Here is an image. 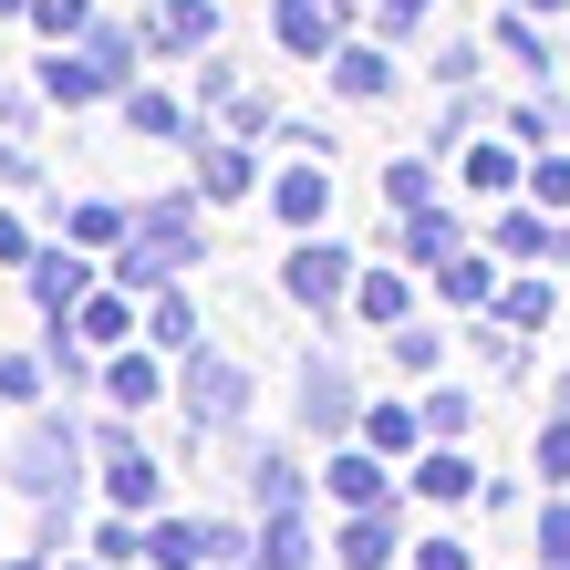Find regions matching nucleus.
<instances>
[{"instance_id":"1","label":"nucleus","mask_w":570,"mask_h":570,"mask_svg":"<svg viewBox=\"0 0 570 570\" xmlns=\"http://www.w3.org/2000/svg\"><path fill=\"white\" fill-rule=\"evenodd\" d=\"M125 62H136V31H83V52H52V62H42V94L94 105V94L125 83Z\"/></svg>"},{"instance_id":"2","label":"nucleus","mask_w":570,"mask_h":570,"mask_svg":"<svg viewBox=\"0 0 570 570\" xmlns=\"http://www.w3.org/2000/svg\"><path fill=\"white\" fill-rule=\"evenodd\" d=\"M197 259V208L187 197H166V208H146V228L125 239V291H146V281H166V271H187Z\"/></svg>"},{"instance_id":"3","label":"nucleus","mask_w":570,"mask_h":570,"mask_svg":"<svg viewBox=\"0 0 570 570\" xmlns=\"http://www.w3.org/2000/svg\"><path fill=\"white\" fill-rule=\"evenodd\" d=\"M73 456H83V435L42 415V425L21 435V456H11V478H21L31 498H62V488H73Z\"/></svg>"},{"instance_id":"4","label":"nucleus","mask_w":570,"mask_h":570,"mask_svg":"<svg viewBox=\"0 0 570 570\" xmlns=\"http://www.w3.org/2000/svg\"><path fill=\"white\" fill-rule=\"evenodd\" d=\"M187 405H197V425H239L249 415V374L228 353H197L187 363Z\"/></svg>"},{"instance_id":"5","label":"nucleus","mask_w":570,"mask_h":570,"mask_svg":"<svg viewBox=\"0 0 570 570\" xmlns=\"http://www.w3.org/2000/svg\"><path fill=\"white\" fill-rule=\"evenodd\" d=\"M271 31L291 52H343V11L332 0H271Z\"/></svg>"},{"instance_id":"6","label":"nucleus","mask_w":570,"mask_h":570,"mask_svg":"<svg viewBox=\"0 0 570 570\" xmlns=\"http://www.w3.org/2000/svg\"><path fill=\"white\" fill-rule=\"evenodd\" d=\"M146 550H156V570H197L208 550H239V540H228V529H197V519H156Z\"/></svg>"},{"instance_id":"7","label":"nucleus","mask_w":570,"mask_h":570,"mask_svg":"<svg viewBox=\"0 0 570 570\" xmlns=\"http://www.w3.org/2000/svg\"><path fill=\"white\" fill-rule=\"evenodd\" d=\"M94 291V271H83V259L73 249H42V259H31V301H42V312L62 322V312H73V301Z\"/></svg>"},{"instance_id":"8","label":"nucleus","mask_w":570,"mask_h":570,"mask_svg":"<svg viewBox=\"0 0 570 570\" xmlns=\"http://www.w3.org/2000/svg\"><path fill=\"white\" fill-rule=\"evenodd\" d=\"M343 249H322V239H301L291 249V301H312V312H332V291H343Z\"/></svg>"},{"instance_id":"9","label":"nucleus","mask_w":570,"mask_h":570,"mask_svg":"<svg viewBox=\"0 0 570 570\" xmlns=\"http://www.w3.org/2000/svg\"><path fill=\"white\" fill-rule=\"evenodd\" d=\"M301 425H353V374L343 363H312L301 374Z\"/></svg>"},{"instance_id":"10","label":"nucleus","mask_w":570,"mask_h":570,"mask_svg":"<svg viewBox=\"0 0 570 570\" xmlns=\"http://www.w3.org/2000/svg\"><path fill=\"white\" fill-rule=\"evenodd\" d=\"M105 478H115V498H125V509H156V466H146V446H136V435H105Z\"/></svg>"},{"instance_id":"11","label":"nucleus","mask_w":570,"mask_h":570,"mask_svg":"<svg viewBox=\"0 0 570 570\" xmlns=\"http://www.w3.org/2000/svg\"><path fill=\"white\" fill-rule=\"evenodd\" d=\"M249 560H259V570H301V560H312V529H301V509H271V529H259Z\"/></svg>"},{"instance_id":"12","label":"nucleus","mask_w":570,"mask_h":570,"mask_svg":"<svg viewBox=\"0 0 570 570\" xmlns=\"http://www.w3.org/2000/svg\"><path fill=\"white\" fill-rule=\"evenodd\" d=\"M394 560V519L384 509H353V529H343V570H384Z\"/></svg>"},{"instance_id":"13","label":"nucleus","mask_w":570,"mask_h":570,"mask_svg":"<svg viewBox=\"0 0 570 570\" xmlns=\"http://www.w3.org/2000/svg\"><path fill=\"white\" fill-rule=\"evenodd\" d=\"M322 478H332V498H343V509H384V456H332Z\"/></svg>"},{"instance_id":"14","label":"nucleus","mask_w":570,"mask_h":570,"mask_svg":"<svg viewBox=\"0 0 570 570\" xmlns=\"http://www.w3.org/2000/svg\"><path fill=\"white\" fill-rule=\"evenodd\" d=\"M271 197H281V218H291V228H312V218H332V187H322V166H291V177H281Z\"/></svg>"},{"instance_id":"15","label":"nucleus","mask_w":570,"mask_h":570,"mask_svg":"<svg viewBox=\"0 0 570 570\" xmlns=\"http://www.w3.org/2000/svg\"><path fill=\"white\" fill-rule=\"evenodd\" d=\"M208 31H218V0H166L146 21V42H208Z\"/></svg>"},{"instance_id":"16","label":"nucleus","mask_w":570,"mask_h":570,"mask_svg":"<svg viewBox=\"0 0 570 570\" xmlns=\"http://www.w3.org/2000/svg\"><path fill=\"white\" fill-rule=\"evenodd\" d=\"M332 83H343L353 105H374V94H394V62L384 52H343V62H332Z\"/></svg>"},{"instance_id":"17","label":"nucleus","mask_w":570,"mask_h":570,"mask_svg":"<svg viewBox=\"0 0 570 570\" xmlns=\"http://www.w3.org/2000/svg\"><path fill=\"white\" fill-rule=\"evenodd\" d=\"M456 249V218L446 208H405V259H446Z\"/></svg>"},{"instance_id":"18","label":"nucleus","mask_w":570,"mask_h":570,"mask_svg":"<svg viewBox=\"0 0 570 570\" xmlns=\"http://www.w3.org/2000/svg\"><path fill=\"white\" fill-rule=\"evenodd\" d=\"M249 177H259V166H249L239 146H208V156H197V187H208V197H239Z\"/></svg>"},{"instance_id":"19","label":"nucleus","mask_w":570,"mask_h":570,"mask_svg":"<svg viewBox=\"0 0 570 570\" xmlns=\"http://www.w3.org/2000/svg\"><path fill=\"white\" fill-rule=\"evenodd\" d=\"M73 332H83V343H125V301L115 291H83L73 301Z\"/></svg>"},{"instance_id":"20","label":"nucleus","mask_w":570,"mask_h":570,"mask_svg":"<svg viewBox=\"0 0 570 570\" xmlns=\"http://www.w3.org/2000/svg\"><path fill=\"white\" fill-rule=\"evenodd\" d=\"M353 312L394 332V322H405V312H415V301H405V281H394V271H374V281H363V301H353Z\"/></svg>"},{"instance_id":"21","label":"nucleus","mask_w":570,"mask_h":570,"mask_svg":"<svg viewBox=\"0 0 570 570\" xmlns=\"http://www.w3.org/2000/svg\"><path fill=\"white\" fill-rule=\"evenodd\" d=\"M125 115H136V136H166V146H177V136H187V115H177V105H166V94H125Z\"/></svg>"},{"instance_id":"22","label":"nucleus","mask_w":570,"mask_h":570,"mask_svg":"<svg viewBox=\"0 0 570 570\" xmlns=\"http://www.w3.org/2000/svg\"><path fill=\"white\" fill-rule=\"evenodd\" d=\"M488 312L509 322V332H529V322H550V291H540V281H519V291H498Z\"/></svg>"},{"instance_id":"23","label":"nucleus","mask_w":570,"mask_h":570,"mask_svg":"<svg viewBox=\"0 0 570 570\" xmlns=\"http://www.w3.org/2000/svg\"><path fill=\"white\" fill-rule=\"evenodd\" d=\"M105 394H115V405H156V363H146V353H125L115 374H105Z\"/></svg>"},{"instance_id":"24","label":"nucleus","mask_w":570,"mask_h":570,"mask_svg":"<svg viewBox=\"0 0 570 570\" xmlns=\"http://www.w3.org/2000/svg\"><path fill=\"white\" fill-rule=\"evenodd\" d=\"M498 249H509V259H540V249H550V218L509 208V218H498Z\"/></svg>"},{"instance_id":"25","label":"nucleus","mask_w":570,"mask_h":570,"mask_svg":"<svg viewBox=\"0 0 570 570\" xmlns=\"http://www.w3.org/2000/svg\"><path fill=\"white\" fill-rule=\"evenodd\" d=\"M415 488H425V498H466V488H478V466H466V456H425Z\"/></svg>"},{"instance_id":"26","label":"nucleus","mask_w":570,"mask_h":570,"mask_svg":"<svg viewBox=\"0 0 570 570\" xmlns=\"http://www.w3.org/2000/svg\"><path fill=\"white\" fill-rule=\"evenodd\" d=\"M446 301H466V312H488V301H498L488 259H446Z\"/></svg>"},{"instance_id":"27","label":"nucleus","mask_w":570,"mask_h":570,"mask_svg":"<svg viewBox=\"0 0 570 570\" xmlns=\"http://www.w3.org/2000/svg\"><path fill=\"white\" fill-rule=\"evenodd\" d=\"M415 425H425V415H405V405H374V415H363V435H374L384 456H405V446H415Z\"/></svg>"},{"instance_id":"28","label":"nucleus","mask_w":570,"mask_h":570,"mask_svg":"<svg viewBox=\"0 0 570 570\" xmlns=\"http://www.w3.org/2000/svg\"><path fill=\"white\" fill-rule=\"evenodd\" d=\"M498 52H519L529 73H550V62H560V52H540V31H529V11H509V21H498Z\"/></svg>"},{"instance_id":"29","label":"nucleus","mask_w":570,"mask_h":570,"mask_svg":"<svg viewBox=\"0 0 570 570\" xmlns=\"http://www.w3.org/2000/svg\"><path fill=\"white\" fill-rule=\"evenodd\" d=\"M146 332H156V343H197V312H187L177 291H156V312H146Z\"/></svg>"},{"instance_id":"30","label":"nucleus","mask_w":570,"mask_h":570,"mask_svg":"<svg viewBox=\"0 0 570 570\" xmlns=\"http://www.w3.org/2000/svg\"><path fill=\"white\" fill-rule=\"evenodd\" d=\"M31 21H42L52 42H73V31H94V11H83V0H31Z\"/></svg>"},{"instance_id":"31","label":"nucleus","mask_w":570,"mask_h":570,"mask_svg":"<svg viewBox=\"0 0 570 570\" xmlns=\"http://www.w3.org/2000/svg\"><path fill=\"white\" fill-rule=\"evenodd\" d=\"M73 239H94V249H105V239H125V208H105V197H83V208H73Z\"/></svg>"},{"instance_id":"32","label":"nucleus","mask_w":570,"mask_h":570,"mask_svg":"<svg viewBox=\"0 0 570 570\" xmlns=\"http://www.w3.org/2000/svg\"><path fill=\"white\" fill-rule=\"evenodd\" d=\"M519 166H509V146H466V187H509Z\"/></svg>"},{"instance_id":"33","label":"nucleus","mask_w":570,"mask_h":570,"mask_svg":"<svg viewBox=\"0 0 570 570\" xmlns=\"http://www.w3.org/2000/svg\"><path fill=\"white\" fill-rule=\"evenodd\" d=\"M425 187H435V177H425L415 156H405V166H384V197H394V208H425Z\"/></svg>"},{"instance_id":"34","label":"nucleus","mask_w":570,"mask_h":570,"mask_svg":"<svg viewBox=\"0 0 570 570\" xmlns=\"http://www.w3.org/2000/svg\"><path fill=\"white\" fill-rule=\"evenodd\" d=\"M31 394H42V363L11 353V363H0V405H31Z\"/></svg>"},{"instance_id":"35","label":"nucleus","mask_w":570,"mask_h":570,"mask_svg":"<svg viewBox=\"0 0 570 570\" xmlns=\"http://www.w3.org/2000/svg\"><path fill=\"white\" fill-rule=\"evenodd\" d=\"M540 478H550V488H570V425H550V435H540Z\"/></svg>"},{"instance_id":"36","label":"nucleus","mask_w":570,"mask_h":570,"mask_svg":"<svg viewBox=\"0 0 570 570\" xmlns=\"http://www.w3.org/2000/svg\"><path fill=\"white\" fill-rule=\"evenodd\" d=\"M540 550H550V560H570V509H560V498H550V519H540Z\"/></svg>"},{"instance_id":"37","label":"nucleus","mask_w":570,"mask_h":570,"mask_svg":"<svg viewBox=\"0 0 570 570\" xmlns=\"http://www.w3.org/2000/svg\"><path fill=\"white\" fill-rule=\"evenodd\" d=\"M540 197H550V208H570V156H550V166H540Z\"/></svg>"},{"instance_id":"38","label":"nucleus","mask_w":570,"mask_h":570,"mask_svg":"<svg viewBox=\"0 0 570 570\" xmlns=\"http://www.w3.org/2000/svg\"><path fill=\"white\" fill-rule=\"evenodd\" d=\"M415 570H466V550H456V540H425V550H415Z\"/></svg>"},{"instance_id":"39","label":"nucleus","mask_w":570,"mask_h":570,"mask_svg":"<svg viewBox=\"0 0 570 570\" xmlns=\"http://www.w3.org/2000/svg\"><path fill=\"white\" fill-rule=\"evenodd\" d=\"M425 21V0H384V42H394V31H415Z\"/></svg>"},{"instance_id":"40","label":"nucleus","mask_w":570,"mask_h":570,"mask_svg":"<svg viewBox=\"0 0 570 570\" xmlns=\"http://www.w3.org/2000/svg\"><path fill=\"white\" fill-rule=\"evenodd\" d=\"M21 177H31V156H21V146H0V187H21Z\"/></svg>"},{"instance_id":"41","label":"nucleus","mask_w":570,"mask_h":570,"mask_svg":"<svg viewBox=\"0 0 570 570\" xmlns=\"http://www.w3.org/2000/svg\"><path fill=\"white\" fill-rule=\"evenodd\" d=\"M0 259H31V239H21V218H0Z\"/></svg>"},{"instance_id":"42","label":"nucleus","mask_w":570,"mask_h":570,"mask_svg":"<svg viewBox=\"0 0 570 570\" xmlns=\"http://www.w3.org/2000/svg\"><path fill=\"white\" fill-rule=\"evenodd\" d=\"M519 11H560V0H519Z\"/></svg>"},{"instance_id":"43","label":"nucleus","mask_w":570,"mask_h":570,"mask_svg":"<svg viewBox=\"0 0 570 570\" xmlns=\"http://www.w3.org/2000/svg\"><path fill=\"white\" fill-rule=\"evenodd\" d=\"M0 11H31V0H0Z\"/></svg>"},{"instance_id":"44","label":"nucleus","mask_w":570,"mask_h":570,"mask_svg":"<svg viewBox=\"0 0 570 570\" xmlns=\"http://www.w3.org/2000/svg\"><path fill=\"white\" fill-rule=\"evenodd\" d=\"M11 570H31V560H11Z\"/></svg>"},{"instance_id":"45","label":"nucleus","mask_w":570,"mask_h":570,"mask_svg":"<svg viewBox=\"0 0 570 570\" xmlns=\"http://www.w3.org/2000/svg\"><path fill=\"white\" fill-rule=\"evenodd\" d=\"M560 394H570V374H560Z\"/></svg>"}]
</instances>
